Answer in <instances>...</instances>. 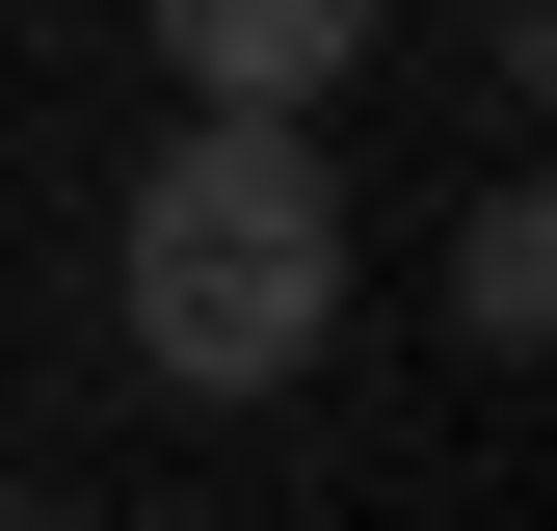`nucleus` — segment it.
I'll return each mask as SVG.
<instances>
[{
  "mask_svg": "<svg viewBox=\"0 0 557 531\" xmlns=\"http://www.w3.org/2000/svg\"><path fill=\"white\" fill-rule=\"evenodd\" d=\"M345 319V160L319 107H186L133 160V372L160 398H293Z\"/></svg>",
  "mask_w": 557,
  "mask_h": 531,
  "instance_id": "f257e3e1",
  "label": "nucleus"
},
{
  "mask_svg": "<svg viewBox=\"0 0 557 531\" xmlns=\"http://www.w3.org/2000/svg\"><path fill=\"white\" fill-rule=\"evenodd\" d=\"M133 27L186 53V107H319V81H372V0H133Z\"/></svg>",
  "mask_w": 557,
  "mask_h": 531,
  "instance_id": "f03ea898",
  "label": "nucleus"
},
{
  "mask_svg": "<svg viewBox=\"0 0 557 531\" xmlns=\"http://www.w3.org/2000/svg\"><path fill=\"white\" fill-rule=\"evenodd\" d=\"M425 293H451V346H478V372H531V346H557V186H531V160L451 213V266H425Z\"/></svg>",
  "mask_w": 557,
  "mask_h": 531,
  "instance_id": "7ed1b4c3",
  "label": "nucleus"
},
{
  "mask_svg": "<svg viewBox=\"0 0 557 531\" xmlns=\"http://www.w3.org/2000/svg\"><path fill=\"white\" fill-rule=\"evenodd\" d=\"M0 531H53V505H0Z\"/></svg>",
  "mask_w": 557,
  "mask_h": 531,
  "instance_id": "20e7f679",
  "label": "nucleus"
}]
</instances>
